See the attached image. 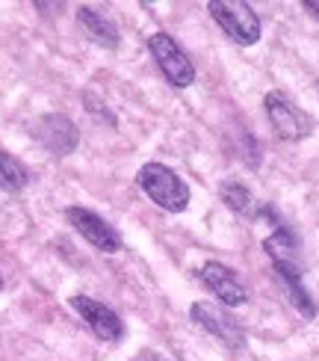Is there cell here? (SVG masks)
Returning a JSON list of instances; mask_svg holds the SVG:
<instances>
[{
    "label": "cell",
    "instance_id": "11",
    "mask_svg": "<svg viewBox=\"0 0 319 361\" xmlns=\"http://www.w3.org/2000/svg\"><path fill=\"white\" fill-rule=\"evenodd\" d=\"M77 21L83 24V30L89 33L92 42L104 44V48H118V27L113 24V18H106L101 9L80 6L77 9Z\"/></svg>",
    "mask_w": 319,
    "mask_h": 361
},
{
    "label": "cell",
    "instance_id": "10",
    "mask_svg": "<svg viewBox=\"0 0 319 361\" xmlns=\"http://www.w3.org/2000/svg\"><path fill=\"white\" fill-rule=\"evenodd\" d=\"M275 273H278L287 296H290V302L299 308L301 317L313 320L319 308H316V302L311 299V293L305 290V284H301V267H299V264H275Z\"/></svg>",
    "mask_w": 319,
    "mask_h": 361
},
{
    "label": "cell",
    "instance_id": "14",
    "mask_svg": "<svg viewBox=\"0 0 319 361\" xmlns=\"http://www.w3.org/2000/svg\"><path fill=\"white\" fill-rule=\"evenodd\" d=\"M222 202L234 210V214H251L254 210V195L249 192V187L237 184V180H225L222 184Z\"/></svg>",
    "mask_w": 319,
    "mask_h": 361
},
{
    "label": "cell",
    "instance_id": "15",
    "mask_svg": "<svg viewBox=\"0 0 319 361\" xmlns=\"http://www.w3.org/2000/svg\"><path fill=\"white\" fill-rule=\"evenodd\" d=\"M301 6H305L308 12H313L316 18H319V4H313V0H305V4H301Z\"/></svg>",
    "mask_w": 319,
    "mask_h": 361
},
{
    "label": "cell",
    "instance_id": "1",
    "mask_svg": "<svg viewBox=\"0 0 319 361\" xmlns=\"http://www.w3.org/2000/svg\"><path fill=\"white\" fill-rule=\"evenodd\" d=\"M136 180H139L142 192L157 207L169 210V214H180V210H187L189 187L184 184V178H180L175 169L165 166V163H145V166L139 169V175H136Z\"/></svg>",
    "mask_w": 319,
    "mask_h": 361
},
{
    "label": "cell",
    "instance_id": "16",
    "mask_svg": "<svg viewBox=\"0 0 319 361\" xmlns=\"http://www.w3.org/2000/svg\"><path fill=\"white\" fill-rule=\"evenodd\" d=\"M0 290H4V279H0Z\"/></svg>",
    "mask_w": 319,
    "mask_h": 361
},
{
    "label": "cell",
    "instance_id": "8",
    "mask_svg": "<svg viewBox=\"0 0 319 361\" xmlns=\"http://www.w3.org/2000/svg\"><path fill=\"white\" fill-rule=\"evenodd\" d=\"M201 281L207 284V290L219 299L222 305L227 308H239V305H246V288H242V281L237 279V273L231 267H225L219 261H207L201 267Z\"/></svg>",
    "mask_w": 319,
    "mask_h": 361
},
{
    "label": "cell",
    "instance_id": "2",
    "mask_svg": "<svg viewBox=\"0 0 319 361\" xmlns=\"http://www.w3.org/2000/svg\"><path fill=\"white\" fill-rule=\"evenodd\" d=\"M207 9L213 15V21H216L237 44H254L263 33L257 12L249 4H242V0H210Z\"/></svg>",
    "mask_w": 319,
    "mask_h": 361
},
{
    "label": "cell",
    "instance_id": "9",
    "mask_svg": "<svg viewBox=\"0 0 319 361\" xmlns=\"http://www.w3.org/2000/svg\"><path fill=\"white\" fill-rule=\"evenodd\" d=\"M36 137H39V142L48 148L51 154H56V157L71 154L74 148H77V142H80L77 125H74L71 118H65V116H44L42 122H39Z\"/></svg>",
    "mask_w": 319,
    "mask_h": 361
},
{
    "label": "cell",
    "instance_id": "7",
    "mask_svg": "<svg viewBox=\"0 0 319 361\" xmlns=\"http://www.w3.org/2000/svg\"><path fill=\"white\" fill-rule=\"evenodd\" d=\"M189 314H192V320L204 329V332H210L213 338H219L225 347L239 350L242 343H246V335H242L239 323L227 311H222L219 305H213V302H195L189 308Z\"/></svg>",
    "mask_w": 319,
    "mask_h": 361
},
{
    "label": "cell",
    "instance_id": "13",
    "mask_svg": "<svg viewBox=\"0 0 319 361\" xmlns=\"http://www.w3.org/2000/svg\"><path fill=\"white\" fill-rule=\"evenodd\" d=\"M27 169H24V163H18L12 154H6L4 148H0V187H6V190H21L27 187Z\"/></svg>",
    "mask_w": 319,
    "mask_h": 361
},
{
    "label": "cell",
    "instance_id": "4",
    "mask_svg": "<svg viewBox=\"0 0 319 361\" xmlns=\"http://www.w3.org/2000/svg\"><path fill=\"white\" fill-rule=\"evenodd\" d=\"M148 51L157 59V66L163 71V78L177 89H187L195 83V66L189 63V56L177 48V42L169 33H154L148 39Z\"/></svg>",
    "mask_w": 319,
    "mask_h": 361
},
{
    "label": "cell",
    "instance_id": "5",
    "mask_svg": "<svg viewBox=\"0 0 319 361\" xmlns=\"http://www.w3.org/2000/svg\"><path fill=\"white\" fill-rule=\"evenodd\" d=\"M65 219L74 231H77L83 240H89L95 249L101 252H121V237L118 231L113 228L110 222H106L104 216H98L95 210H89V207H68L65 210Z\"/></svg>",
    "mask_w": 319,
    "mask_h": 361
},
{
    "label": "cell",
    "instance_id": "3",
    "mask_svg": "<svg viewBox=\"0 0 319 361\" xmlns=\"http://www.w3.org/2000/svg\"><path fill=\"white\" fill-rule=\"evenodd\" d=\"M263 107H266L272 130L278 133V140H284V142H301V140L311 137V130H313L311 116L301 113L284 92H278V89L266 92Z\"/></svg>",
    "mask_w": 319,
    "mask_h": 361
},
{
    "label": "cell",
    "instance_id": "6",
    "mask_svg": "<svg viewBox=\"0 0 319 361\" xmlns=\"http://www.w3.org/2000/svg\"><path fill=\"white\" fill-rule=\"evenodd\" d=\"M71 308L86 320V326L95 332V338L113 343V341H118L121 335H125V323H121V317L110 305L98 302V299L77 293V296H71Z\"/></svg>",
    "mask_w": 319,
    "mask_h": 361
},
{
    "label": "cell",
    "instance_id": "12",
    "mask_svg": "<svg viewBox=\"0 0 319 361\" xmlns=\"http://www.w3.org/2000/svg\"><path fill=\"white\" fill-rule=\"evenodd\" d=\"M263 249L272 258V264H296V240L290 231L278 228L275 234H269L263 240Z\"/></svg>",
    "mask_w": 319,
    "mask_h": 361
}]
</instances>
